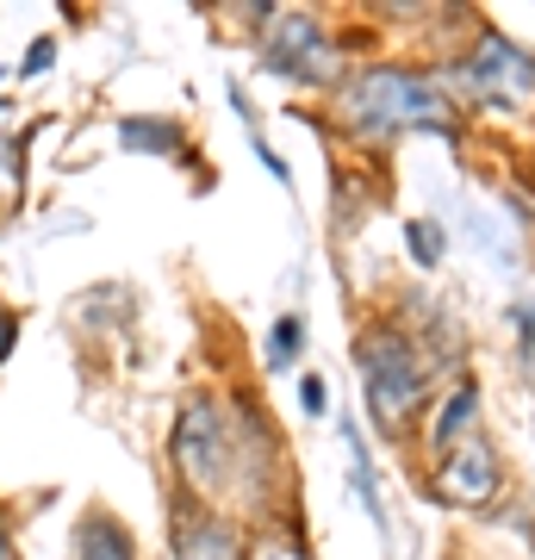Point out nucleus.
Segmentation results:
<instances>
[{"mask_svg": "<svg viewBox=\"0 0 535 560\" xmlns=\"http://www.w3.org/2000/svg\"><path fill=\"white\" fill-rule=\"evenodd\" d=\"M342 119L356 125L361 138H393L405 125H430V131H455L449 119V101L423 75H405V69H361L349 88H342Z\"/></svg>", "mask_w": 535, "mask_h": 560, "instance_id": "1", "label": "nucleus"}, {"mask_svg": "<svg viewBox=\"0 0 535 560\" xmlns=\"http://www.w3.org/2000/svg\"><path fill=\"white\" fill-rule=\"evenodd\" d=\"M356 368H361V393H368V418L380 430H393V423H405L417 411V399H423V361H417V349L398 330L361 337Z\"/></svg>", "mask_w": 535, "mask_h": 560, "instance_id": "2", "label": "nucleus"}, {"mask_svg": "<svg viewBox=\"0 0 535 560\" xmlns=\"http://www.w3.org/2000/svg\"><path fill=\"white\" fill-rule=\"evenodd\" d=\"M231 467H237V436H231L219 399H187L175 418V474L194 492H224Z\"/></svg>", "mask_w": 535, "mask_h": 560, "instance_id": "3", "label": "nucleus"}, {"mask_svg": "<svg viewBox=\"0 0 535 560\" xmlns=\"http://www.w3.org/2000/svg\"><path fill=\"white\" fill-rule=\"evenodd\" d=\"M261 69H268V75H287V81H330L337 75V50L317 32V20L280 13V25L268 32V44H261Z\"/></svg>", "mask_w": 535, "mask_h": 560, "instance_id": "4", "label": "nucleus"}, {"mask_svg": "<svg viewBox=\"0 0 535 560\" xmlns=\"http://www.w3.org/2000/svg\"><path fill=\"white\" fill-rule=\"evenodd\" d=\"M467 81L479 88V101L492 106H516L535 94V57H523L511 38H498V32H479L474 57H467Z\"/></svg>", "mask_w": 535, "mask_h": 560, "instance_id": "5", "label": "nucleus"}, {"mask_svg": "<svg viewBox=\"0 0 535 560\" xmlns=\"http://www.w3.org/2000/svg\"><path fill=\"white\" fill-rule=\"evenodd\" d=\"M430 492L442 504H461V511H479V504L498 499V460L486 442H461L442 455V467L430 474Z\"/></svg>", "mask_w": 535, "mask_h": 560, "instance_id": "6", "label": "nucleus"}, {"mask_svg": "<svg viewBox=\"0 0 535 560\" xmlns=\"http://www.w3.org/2000/svg\"><path fill=\"white\" fill-rule=\"evenodd\" d=\"M69 560H138V541L113 511L88 504L75 517V536H69Z\"/></svg>", "mask_w": 535, "mask_h": 560, "instance_id": "7", "label": "nucleus"}, {"mask_svg": "<svg viewBox=\"0 0 535 560\" xmlns=\"http://www.w3.org/2000/svg\"><path fill=\"white\" fill-rule=\"evenodd\" d=\"M175 560H243L231 523L212 511H175Z\"/></svg>", "mask_w": 535, "mask_h": 560, "instance_id": "8", "label": "nucleus"}, {"mask_svg": "<svg viewBox=\"0 0 535 560\" xmlns=\"http://www.w3.org/2000/svg\"><path fill=\"white\" fill-rule=\"evenodd\" d=\"M474 411H479V386L467 381V386H455V399L437 411V423H430V442H437V448H449V442L461 436V423L474 418Z\"/></svg>", "mask_w": 535, "mask_h": 560, "instance_id": "9", "label": "nucleus"}, {"mask_svg": "<svg viewBox=\"0 0 535 560\" xmlns=\"http://www.w3.org/2000/svg\"><path fill=\"white\" fill-rule=\"evenodd\" d=\"M119 143H125V150L168 156V150L181 143V131H175V125H162V119H125V125H119Z\"/></svg>", "mask_w": 535, "mask_h": 560, "instance_id": "10", "label": "nucleus"}, {"mask_svg": "<svg viewBox=\"0 0 535 560\" xmlns=\"http://www.w3.org/2000/svg\"><path fill=\"white\" fill-rule=\"evenodd\" d=\"M405 237H411V256L423 261V268H437V261H442V231H437V224L411 219V224H405Z\"/></svg>", "mask_w": 535, "mask_h": 560, "instance_id": "11", "label": "nucleus"}, {"mask_svg": "<svg viewBox=\"0 0 535 560\" xmlns=\"http://www.w3.org/2000/svg\"><path fill=\"white\" fill-rule=\"evenodd\" d=\"M293 355H299V318H280L275 337H268V361H275V368H287Z\"/></svg>", "mask_w": 535, "mask_h": 560, "instance_id": "12", "label": "nucleus"}, {"mask_svg": "<svg viewBox=\"0 0 535 560\" xmlns=\"http://www.w3.org/2000/svg\"><path fill=\"white\" fill-rule=\"evenodd\" d=\"M249 560H305V548H299L293 536H261L256 548H249Z\"/></svg>", "mask_w": 535, "mask_h": 560, "instance_id": "13", "label": "nucleus"}, {"mask_svg": "<svg viewBox=\"0 0 535 560\" xmlns=\"http://www.w3.org/2000/svg\"><path fill=\"white\" fill-rule=\"evenodd\" d=\"M50 57H57V38H38V44H32V50H25L20 75H44V69H50Z\"/></svg>", "mask_w": 535, "mask_h": 560, "instance_id": "14", "label": "nucleus"}, {"mask_svg": "<svg viewBox=\"0 0 535 560\" xmlns=\"http://www.w3.org/2000/svg\"><path fill=\"white\" fill-rule=\"evenodd\" d=\"M13 342H20V318H13V312H0V361L13 355Z\"/></svg>", "mask_w": 535, "mask_h": 560, "instance_id": "15", "label": "nucleus"}, {"mask_svg": "<svg viewBox=\"0 0 535 560\" xmlns=\"http://www.w3.org/2000/svg\"><path fill=\"white\" fill-rule=\"evenodd\" d=\"M299 399H305V411H324V381L305 374V381H299Z\"/></svg>", "mask_w": 535, "mask_h": 560, "instance_id": "16", "label": "nucleus"}, {"mask_svg": "<svg viewBox=\"0 0 535 560\" xmlns=\"http://www.w3.org/2000/svg\"><path fill=\"white\" fill-rule=\"evenodd\" d=\"M0 560H13V541H7V523H0Z\"/></svg>", "mask_w": 535, "mask_h": 560, "instance_id": "17", "label": "nucleus"}]
</instances>
